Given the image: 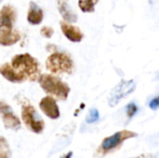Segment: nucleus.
<instances>
[{"mask_svg": "<svg viewBox=\"0 0 159 158\" xmlns=\"http://www.w3.org/2000/svg\"><path fill=\"white\" fill-rule=\"evenodd\" d=\"M21 118L26 128L34 133L39 134L45 129V122L39 117L34 107L30 103L22 104Z\"/></svg>", "mask_w": 159, "mask_h": 158, "instance_id": "nucleus-5", "label": "nucleus"}, {"mask_svg": "<svg viewBox=\"0 0 159 158\" xmlns=\"http://www.w3.org/2000/svg\"><path fill=\"white\" fill-rule=\"evenodd\" d=\"M39 107L41 111L50 119H58L61 115L57 102L51 96L44 97L39 103Z\"/></svg>", "mask_w": 159, "mask_h": 158, "instance_id": "nucleus-8", "label": "nucleus"}, {"mask_svg": "<svg viewBox=\"0 0 159 158\" xmlns=\"http://www.w3.org/2000/svg\"><path fill=\"white\" fill-rule=\"evenodd\" d=\"M134 158H156V156L151 155V154H143V155H141L139 156H136V157Z\"/></svg>", "mask_w": 159, "mask_h": 158, "instance_id": "nucleus-21", "label": "nucleus"}, {"mask_svg": "<svg viewBox=\"0 0 159 158\" xmlns=\"http://www.w3.org/2000/svg\"><path fill=\"white\" fill-rule=\"evenodd\" d=\"M0 112H1L3 123L6 129H12L15 131L20 129L21 124H20V119L17 117L16 115H14L11 107L8 104L5 103L3 101L0 102Z\"/></svg>", "mask_w": 159, "mask_h": 158, "instance_id": "nucleus-7", "label": "nucleus"}, {"mask_svg": "<svg viewBox=\"0 0 159 158\" xmlns=\"http://www.w3.org/2000/svg\"><path fill=\"white\" fill-rule=\"evenodd\" d=\"M40 33H41V34L44 37H46V38H51L52 35H53V34H54V30L52 28H50V27L44 26V27L41 28Z\"/></svg>", "mask_w": 159, "mask_h": 158, "instance_id": "nucleus-19", "label": "nucleus"}, {"mask_svg": "<svg viewBox=\"0 0 159 158\" xmlns=\"http://www.w3.org/2000/svg\"><path fill=\"white\" fill-rule=\"evenodd\" d=\"M43 11L42 9L33 1L29 4V9L27 13V20L32 25H38L43 20Z\"/></svg>", "mask_w": 159, "mask_h": 158, "instance_id": "nucleus-14", "label": "nucleus"}, {"mask_svg": "<svg viewBox=\"0 0 159 158\" xmlns=\"http://www.w3.org/2000/svg\"><path fill=\"white\" fill-rule=\"evenodd\" d=\"M0 73L4 78L11 83H21L26 80V78L20 74L10 63H4L0 67Z\"/></svg>", "mask_w": 159, "mask_h": 158, "instance_id": "nucleus-11", "label": "nucleus"}, {"mask_svg": "<svg viewBox=\"0 0 159 158\" xmlns=\"http://www.w3.org/2000/svg\"><path fill=\"white\" fill-rule=\"evenodd\" d=\"M38 83L47 94L60 101L67 100L71 90L67 83L63 82L59 77L48 74H41Z\"/></svg>", "mask_w": 159, "mask_h": 158, "instance_id": "nucleus-2", "label": "nucleus"}, {"mask_svg": "<svg viewBox=\"0 0 159 158\" xmlns=\"http://www.w3.org/2000/svg\"><path fill=\"white\" fill-rule=\"evenodd\" d=\"M136 85L133 80H123L111 92L109 97V105L115 107L121 100L131 94L135 90Z\"/></svg>", "mask_w": 159, "mask_h": 158, "instance_id": "nucleus-6", "label": "nucleus"}, {"mask_svg": "<svg viewBox=\"0 0 159 158\" xmlns=\"http://www.w3.org/2000/svg\"><path fill=\"white\" fill-rule=\"evenodd\" d=\"M46 67L53 74H72L75 70V64L72 58L68 54L59 51L52 52V54L48 57Z\"/></svg>", "mask_w": 159, "mask_h": 158, "instance_id": "nucleus-3", "label": "nucleus"}, {"mask_svg": "<svg viewBox=\"0 0 159 158\" xmlns=\"http://www.w3.org/2000/svg\"><path fill=\"white\" fill-rule=\"evenodd\" d=\"M57 6H58V10L63 20L67 22H76L78 20V17L76 13H75L70 7L68 0H56Z\"/></svg>", "mask_w": 159, "mask_h": 158, "instance_id": "nucleus-13", "label": "nucleus"}, {"mask_svg": "<svg viewBox=\"0 0 159 158\" xmlns=\"http://www.w3.org/2000/svg\"><path fill=\"white\" fill-rule=\"evenodd\" d=\"M138 134L130 131V130H121L118 131L116 133H115L114 135L105 138L102 142L101 143L100 147L97 150V155L98 156H105L108 153H110L111 151L116 150V148L120 147L122 145V143L131 138L137 137Z\"/></svg>", "mask_w": 159, "mask_h": 158, "instance_id": "nucleus-4", "label": "nucleus"}, {"mask_svg": "<svg viewBox=\"0 0 159 158\" xmlns=\"http://www.w3.org/2000/svg\"><path fill=\"white\" fill-rule=\"evenodd\" d=\"M138 111V108L136 106V104L134 102H130L128 104L127 106V115L129 118H131L132 116H134V115L137 113Z\"/></svg>", "mask_w": 159, "mask_h": 158, "instance_id": "nucleus-18", "label": "nucleus"}, {"mask_svg": "<svg viewBox=\"0 0 159 158\" xmlns=\"http://www.w3.org/2000/svg\"><path fill=\"white\" fill-rule=\"evenodd\" d=\"M72 156H73V152H69L68 154L64 155V156H63L61 158H71L72 157Z\"/></svg>", "mask_w": 159, "mask_h": 158, "instance_id": "nucleus-22", "label": "nucleus"}, {"mask_svg": "<svg viewBox=\"0 0 159 158\" xmlns=\"http://www.w3.org/2000/svg\"><path fill=\"white\" fill-rule=\"evenodd\" d=\"M61 28L63 34L68 40L72 42H80L83 39V36H84L83 33L78 27L72 25L68 23L67 21H61Z\"/></svg>", "mask_w": 159, "mask_h": 158, "instance_id": "nucleus-12", "label": "nucleus"}, {"mask_svg": "<svg viewBox=\"0 0 159 158\" xmlns=\"http://www.w3.org/2000/svg\"><path fill=\"white\" fill-rule=\"evenodd\" d=\"M98 120H99V112H98V110L95 109V108L90 109V111H89V115H88V116L86 118L87 123L92 124V123L97 122Z\"/></svg>", "mask_w": 159, "mask_h": 158, "instance_id": "nucleus-17", "label": "nucleus"}, {"mask_svg": "<svg viewBox=\"0 0 159 158\" xmlns=\"http://www.w3.org/2000/svg\"><path fill=\"white\" fill-rule=\"evenodd\" d=\"M17 12L16 9L9 6H4L0 11V27L4 28H12L13 23L16 21Z\"/></svg>", "mask_w": 159, "mask_h": 158, "instance_id": "nucleus-9", "label": "nucleus"}, {"mask_svg": "<svg viewBox=\"0 0 159 158\" xmlns=\"http://www.w3.org/2000/svg\"><path fill=\"white\" fill-rule=\"evenodd\" d=\"M20 39V34L12 28L0 27V44L3 47H9L18 43Z\"/></svg>", "mask_w": 159, "mask_h": 158, "instance_id": "nucleus-10", "label": "nucleus"}, {"mask_svg": "<svg viewBox=\"0 0 159 158\" xmlns=\"http://www.w3.org/2000/svg\"><path fill=\"white\" fill-rule=\"evenodd\" d=\"M99 0H78V6L81 11L85 13H91L95 10V6Z\"/></svg>", "mask_w": 159, "mask_h": 158, "instance_id": "nucleus-15", "label": "nucleus"}, {"mask_svg": "<svg viewBox=\"0 0 159 158\" xmlns=\"http://www.w3.org/2000/svg\"><path fill=\"white\" fill-rule=\"evenodd\" d=\"M12 66L22 74L26 80L37 81L40 77V66L36 59L29 53L17 54L11 59Z\"/></svg>", "mask_w": 159, "mask_h": 158, "instance_id": "nucleus-1", "label": "nucleus"}, {"mask_svg": "<svg viewBox=\"0 0 159 158\" xmlns=\"http://www.w3.org/2000/svg\"><path fill=\"white\" fill-rule=\"evenodd\" d=\"M149 107L152 110H157L159 108V96L154 98L150 102H149Z\"/></svg>", "mask_w": 159, "mask_h": 158, "instance_id": "nucleus-20", "label": "nucleus"}, {"mask_svg": "<svg viewBox=\"0 0 159 158\" xmlns=\"http://www.w3.org/2000/svg\"><path fill=\"white\" fill-rule=\"evenodd\" d=\"M0 158H10V150L4 137L0 138Z\"/></svg>", "mask_w": 159, "mask_h": 158, "instance_id": "nucleus-16", "label": "nucleus"}]
</instances>
